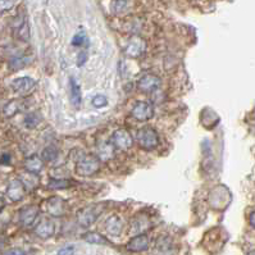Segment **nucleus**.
<instances>
[{
	"label": "nucleus",
	"instance_id": "34",
	"mask_svg": "<svg viewBox=\"0 0 255 255\" xmlns=\"http://www.w3.org/2000/svg\"><path fill=\"white\" fill-rule=\"evenodd\" d=\"M59 254H72L73 250L72 249H64V250H59Z\"/></svg>",
	"mask_w": 255,
	"mask_h": 255
},
{
	"label": "nucleus",
	"instance_id": "22",
	"mask_svg": "<svg viewBox=\"0 0 255 255\" xmlns=\"http://www.w3.org/2000/svg\"><path fill=\"white\" fill-rule=\"evenodd\" d=\"M114 146L112 144H105V145L100 146V150H99V158L100 159H104L107 161L108 158H110V155H113V150H114Z\"/></svg>",
	"mask_w": 255,
	"mask_h": 255
},
{
	"label": "nucleus",
	"instance_id": "7",
	"mask_svg": "<svg viewBox=\"0 0 255 255\" xmlns=\"http://www.w3.org/2000/svg\"><path fill=\"white\" fill-rule=\"evenodd\" d=\"M26 191H27V189H26V186L22 182V180H13L10 181L8 187H6L5 195L10 202L17 203L21 202L25 198Z\"/></svg>",
	"mask_w": 255,
	"mask_h": 255
},
{
	"label": "nucleus",
	"instance_id": "4",
	"mask_svg": "<svg viewBox=\"0 0 255 255\" xmlns=\"http://www.w3.org/2000/svg\"><path fill=\"white\" fill-rule=\"evenodd\" d=\"M12 88L13 91L19 95L21 98H25L35 91L36 81L32 80L31 77H19L12 82Z\"/></svg>",
	"mask_w": 255,
	"mask_h": 255
},
{
	"label": "nucleus",
	"instance_id": "18",
	"mask_svg": "<svg viewBox=\"0 0 255 255\" xmlns=\"http://www.w3.org/2000/svg\"><path fill=\"white\" fill-rule=\"evenodd\" d=\"M58 157V149L55 146H46L41 153V158L45 162H53Z\"/></svg>",
	"mask_w": 255,
	"mask_h": 255
},
{
	"label": "nucleus",
	"instance_id": "1",
	"mask_svg": "<svg viewBox=\"0 0 255 255\" xmlns=\"http://www.w3.org/2000/svg\"><path fill=\"white\" fill-rule=\"evenodd\" d=\"M137 144L141 149L146 151H151L159 146V136L154 128L151 127H142L137 131L136 135Z\"/></svg>",
	"mask_w": 255,
	"mask_h": 255
},
{
	"label": "nucleus",
	"instance_id": "21",
	"mask_svg": "<svg viewBox=\"0 0 255 255\" xmlns=\"http://www.w3.org/2000/svg\"><path fill=\"white\" fill-rule=\"evenodd\" d=\"M88 42V39L87 35H86V32L84 31H80L77 32L72 39V44L75 46H82V45H87Z\"/></svg>",
	"mask_w": 255,
	"mask_h": 255
},
{
	"label": "nucleus",
	"instance_id": "12",
	"mask_svg": "<svg viewBox=\"0 0 255 255\" xmlns=\"http://www.w3.org/2000/svg\"><path fill=\"white\" fill-rule=\"evenodd\" d=\"M39 215V208L35 205H29L26 208L21 209L19 211V223L22 224L23 227H30L35 223L36 218Z\"/></svg>",
	"mask_w": 255,
	"mask_h": 255
},
{
	"label": "nucleus",
	"instance_id": "28",
	"mask_svg": "<svg viewBox=\"0 0 255 255\" xmlns=\"http://www.w3.org/2000/svg\"><path fill=\"white\" fill-rule=\"evenodd\" d=\"M86 60H87V53L86 51H81L79 54V57H77V66H84L86 63Z\"/></svg>",
	"mask_w": 255,
	"mask_h": 255
},
{
	"label": "nucleus",
	"instance_id": "19",
	"mask_svg": "<svg viewBox=\"0 0 255 255\" xmlns=\"http://www.w3.org/2000/svg\"><path fill=\"white\" fill-rule=\"evenodd\" d=\"M84 239L90 244H101V245H105V244H109L104 237L99 235L96 232H88L86 235H84Z\"/></svg>",
	"mask_w": 255,
	"mask_h": 255
},
{
	"label": "nucleus",
	"instance_id": "23",
	"mask_svg": "<svg viewBox=\"0 0 255 255\" xmlns=\"http://www.w3.org/2000/svg\"><path fill=\"white\" fill-rule=\"evenodd\" d=\"M29 25L26 22H23L22 25L19 26L18 29H17V35H18V38L21 39V40L23 41H27L30 38V34H29Z\"/></svg>",
	"mask_w": 255,
	"mask_h": 255
},
{
	"label": "nucleus",
	"instance_id": "31",
	"mask_svg": "<svg viewBox=\"0 0 255 255\" xmlns=\"http://www.w3.org/2000/svg\"><path fill=\"white\" fill-rule=\"evenodd\" d=\"M4 207H5V199L3 196H0V212L3 211Z\"/></svg>",
	"mask_w": 255,
	"mask_h": 255
},
{
	"label": "nucleus",
	"instance_id": "11",
	"mask_svg": "<svg viewBox=\"0 0 255 255\" xmlns=\"http://www.w3.org/2000/svg\"><path fill=\"white\" fill-rule=\"evenodd\" d=\"M149 245H150V239L148 237V235L139 233V235H136L135 237L129 240L128 244H127V249L133 253H141L148 250Z\"/></svg>",
	"mask_w": 255,
	"mask_h": 255
},
{
	"label": "nucleus",
	"instance_id": "9",
	"mask_svg": "<svg viewBox=\"0 0 255 255\" xmlns=\"http://www.w3.org/2000/svg\"><path fill=\"white\" fill-rule=\"evenodd\" d=\"M146 50V42L139 36H133L128 41L127 46L125 47V53L131 58H139Z\"/></svg>",
	"mask_w": 255,
	"mask_h": 255
},
{
	"label": "nucleus",
	"instance_id": "13",
	"mask_svg": "<svg viewBox=\"0 0 255 255\" xmlns=\"http://www.w3.org/2000/svg\"><path fill=\"white\" fill-rule=\"evenodd\" d=\"M35 233L40 239H50L55 233V224L51 219L44 218L39 222V224L35 228Z\"/></svg>",
	"mask_w": 255,
	"mask_h": 255
},
{
	"label": "nucleus",
	"instance_id": "5",
	"mask_svg": "<svg viewBox=\"0 0 255 255\" xmlns=\"http://www.w3.org/2000/svg\"><path fill=\"white\" fill-rule=\"evenodd\" d=\"M110 144L114 146L116 149H120V150H128V149L132 148L133 145V139L131 133L127 131V129H117L116 132L112 135L110 137Z\"/></svg>",
	"mask_w": 255,
	"mask_h": 255
},
{
	"label": "nucleus",
	"instance_id": "15",
	"mask_svg": "<svg viewBox=\"0 0 255 255\" xmlns=\"http://www.w3.org/2000/svg\"><path fill=\"white\" fill-rule=\"evenodd\" d=\"M105 227H107V231L109 235H112V236H118V235H121V232H122L123 230V223L118 215H112V217L107 220Z\"/></svg>",
	"mask_w": 255,
	"mask_h": 255
},
{
	"label": "nucleus",
	"instance_id": "32",
	"mask_svg": "<svg viewBox=\"0 0 255 255\" xmlns=\"http://www.w3.org/2000/svg\"><path fill=\"white\" fill-rule=\"evenodd\" d=\"M9 155L8 154H4L3 155V159H1V161H0V163H9Z\"/></svg>",
	"mask_w": 255,
	"mask_h": 255
},
{
	"label": "nucleus",
	"instance_id": "2",
	"mask_svg": "<svg viewBox=\"0 0 255 255\" xmlns=\"http://www.w3.org/2000/svg\"><path fill=\"white\" fill-rule=\"evenodd\" d=\"M99 158L95 155H84L76 166V173L82 177H91L99 172Z\"/></svg>",
	"mask_w": 255,
	"mask_h": 255
},
{
	"label": "nucleus",
	"instance_id": "26",
	"mask_svg": "<svg viewBox=\"0 0 255 255\" xmlns=\"http://www.w3.org/2000/svg\"><path fill=\"white\" fill-rule=\"evenodd\" d=\"M92 104H94L95 108H104L108 104V99L105 98L104 95H96L92 99Z\"/></svg>",
	"mask_w": 255,
	"mask_h": 255
},
{
	"label": "nucleus",
	"instance_id": "25",
	"mask_svg": "<svg viewBox=\"0 0 255 255\" xmlns=\"http://www.w3.org/2000/svg\"><path fill=\"white\" fill-rule=\"evenodd\" d=\"M40 117L38 116V113H30L26 116L25 123L27 127H35L39 122H40Z\"/></svg>",
	"mask_w": 255,
	"mask_h": 255
},
{
	"label": "nucleus",
	"instance_id": "14",
	"mask_svg": "<svg viewBox=\"0 0 255 255\" xmlns=\"http://www.w3.org/2000/svg\"><path fill=\"white\" fill-rule=\"evenodd\" d=\"M23 104H25V103H23L22 100H19V99H13V100L8 101L3 108L4 117L10 118V117L16 116L18 112L23 110V108H25V105Z\"/></svg>",
	"mask_w": 255,
	"mask_h": 255
},
{
	"label": "nucleus",
	"instance_id": "10",
	"mask_svg": "<svg viewBox=\"0 0 255 255\" xmlns=\"http://www.w3.org/2000/svg\"><path fill=\"white\" fill-rule=\"evenodd\" d=\"M162 80L155 75H145L142 79L139 80L137 82V87L141 92H153L155 91L157 88L161 87Z\"/></svg>",
	"mask_w": 255,
	"mask_h": 255
},
{
	"label": "nucleus",
	"instance_id": "3",
	"mask_svg": "<svg viewBox=\"0 0 255 255\" xmlns=\"http://www.w3.org/2000/svg\"><path fill=\"white\" fill-rule=\"evenodd\" d=\"M103 207L101 205H90L86 208L81 209L77 213V222L82 227H90L92 223L96 222L99 215L103 213Z\"/></svg>",
	"mask_w": 255,
	"mask_h": 255
},
{
	"label": "nucleus",
	"instance_id": "27",
	"mask_svg": "<svg viewBox=\"0 0 255 255\" xmlns=\"http://www.w3.org/2000/svg\"><path fill=\"white\" fill-rule=\"evenodd\" d=\"M126 6V1L125 0H114V3H113V10L116 13L118 12H122L123 8Z\"/></svg>",
	"mask_w": 255,
	"mask_h": 255
},
{
	"label": "nucleus",
	"instance_id": "16",
	"mask_svg": "<svg viewBox=\"0 0 255 255\" xmlns=\"http://www.w3.org/2000/svg\"><path fill=\"white\" fill-rule=\"evenodd\" d=\"M42 167H44L42 159L39 158L38 155H32V157H29L25 161V170L27 172H31V173L38 174L42 170Z\"/></svg>",
	"mask_w": 255,
	"mask_h": 255
},
{
	"label": "nucleus",
	"instance_id": "17",
	"mask_svg": "<svg viewBox=\"0 0 255 255\" xmlns=\"http://www.w3.org/2000/svg\"><path fill=\"white\" fill-rule=\"evenodd\" d=\"M70 98L72 104L75 107H79L81 104V88H80L79 84L76 82L75 79H70Z\"/></svg>",
	"mask_w": 255,
	"mask_h": 255
},
{
	"label": "nucleus",
	"instance_id": "8",
	"mask_svg": "<svg viewBox=\"0 0 255 255\" xmlns=\"http://www.w3.org/2000/svg\"><path fill=\"white\" fill-rule=\"evenodd\" d=\"M46 211L53 217H63L68 211V204L64 199L59 198V196H53V198L47 199Z\"/></svg>",
	"mask_w": 255,
	"mask_h": 255
},
{
	"label": "nucleus",
	"instance_id": "24",
	"mask_svg": "<svg viewBox=\"0 0 255 255\" xmlns=\"http://www.w3.org/2000/svg\"><path fill=\"white\" fill-rule=\"evenodd\" d=\"M17 4V0H0V13L9 12Z\"/></svg>",
	"mask_w": 255,
	"mask_h": 255
},
{
	"label": "nucleus",
	"instance_id": "6",
	"mask_svg": "<svg viewBox=\"0 0 255 255\" xmlns=\"http://www.w3.org/2000/svg\"><path fill=\"white\" fill-rule=\"evenodd\" d=\"M131 116L140 122H146L154 116V108L146 101H139L133 105L132 110H131Z\"/></svg>",
	"mask_w": 255,
	"mask_h": 255
},
{
	"label": "nucleus",
	"instance_id": "29",
	"mask_svg": "<svg viewBox=\"0 0 255 255\" xmlns=\"http://www.w3.org/2000/svg\"><path fill=\"white\" fill-rule=\"evenodd\" d=\"M249 222H250V224H252V226L255 228V212H253L252 214H250Z\"/></svg>",
	"mask_w": 255,
	"mask_h": 255
},
{
	"label": "nucleus",
	"instance_id": "30",
	"mask_svg": "<svg viewBox=\"0 0 255 255\" xmlns=\"http://www.w3.org/2000/svg\"><path fill=\"white\" fill-rule=\"evenodd\" d=\"M4 246H5V239L3 235H0V250L4 249Z\"/></svg>",
	"mask_w": 255,
	"mask_h": 255
},
{
	"label": "nucleus",
	"instance_id": "33",
	"mask_svg": "<svg viewBox=\"0 0 255 255\" xmlns=\"http://www.w3.org/2000/svg\"><path fill=\"white\" fill-rule=\"evenodd\" d=\"M5 254H25V252H22V250H9Z\"/></svg>",
	"mask_w": 255,
	"mask_h": 255
},
{
	"label": "nucleus",
	"instance_id": "20",
	"mask_svg": "<svg viewBox=\"0 0 255 255\" xmlns=\"http://www.w3.org/2000/svg\"><path fill=\"white\" fill-rule=\"evenodd\" d=\"M71 181L66 180V178H51L49 182V187L50 189H66L70 187Z\"/></svg>",
	"mask_w": 255,
	"mask_h": 255
}]
</instances>
